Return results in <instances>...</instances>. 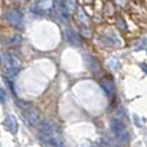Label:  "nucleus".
<instances>
[{
  "mask_svg": "<svg viewBox=\"0 0 147 147\" xmlns=\"http://www.w3.org/2000/svg\"><path fill=\"white\" fill-rule=\"evenodd\" d=\"M39 134H40V140L43 141L45 145H48L51 147H63V143H62L61 138H59L56 127H54L53 123L49 121V120L43 121Z\"/></svg>",
  "mask_w": 147,
  "mask_h": 147,
  "instance_id": "1",
  "label": "nucleus"
},
{
  "mask_svg": "<svg viewBox=\"0 0 147 147\" xmlns=\"http://www.w3.org/2000/svg\"><path fill=\"white\" fill-rule=\"evenodd\" d=\"M18 106L22 110V116L30 127H36L40 124V111L38 107L27 102H18Z\"/></svg>",
  "mask_w": 147,
  "mask_h": 147,
  "instance_id": "2",
  "label": "nucleus"
},
{
  "mask_svg": "<svg viewBox=\"0 0 147 147\" xmlns=\"http://www.w3.org/2000/svg\"><path fill=\"white\" fill-rule=\"evenodd\" d=\"M21 67H22V63H21V59L17 54L8 53L3 57V69H4L5 75L13 78L20 72Z\"/></svg>",
  "mask_w": 147,
  "mask_h": 147,
  "instance_id": "3",
  "label": "nucleus"
},
{
  "mask_svg": "<svg viewBox=\"0 0 147 147\" xmlns=\"http://www.w3.org/2000/svg\"><path fill=\"white\" fill-rule=\"evenodd\" d=\"M110 128H111L112 133L116 136L117 141L120 143H128L130 140V134L127 130V127L124 125V123L119 119H112L110 123Z\"/></svg>",
  "mask_w": 147,
  "mask_h": 147,
  "instance_id": "4",
  "label": "nucleus"
},
{
  "mask_svg": "<svg viewBox=\"0 0 147 147\" xmlns=\"http://www.w3.org/2000/svg\"><path fill=\"white\" fill-rule=\"evenodd\" d=\"M5 18H7L8 22H9L12 26H14V27H17V28L22 27L23 16H22V13H21L18 9H16V8H12V9L8 10V12L5 13Z\"/></svg>",
  "mask_w": 147,
  "mask_h": 147,
  "instance_id": "5",
  "label": "nucleus"
},
{
  "mask_svg": "<svg viewBox=\"0 0 147 147\" xmlns=\"http://www.w3.org/2000/svg\"><path fill=\"white\" fill-rule=\"evenodd\" d=\"M52 8H53V3H52V0H41V1L36 3V4L34 5L32 10H35L36 13H40V14H43V13L51 12Z\"/></svg>",
  "mask_w": 147,
  "mask_h": 147,
  "instance_id": "6",
  "label": "nucleus"
},
{
  "mask_svg": "<svg viewBox=\"0 0 147 147\" xmlns=\"http://www.w3.org/2000/svg\"><path fill=\"white\" fill-rule=\"evenodd\" d=\"M4 127L7 128L8 132H10L12 134H16L18 132V123L13 115H8L4 119Z\"/></svg>",
  "mask_w": 147,
  "mask_h": 147,
  "instance_id": "7",
  "label": "nucleus"
},
{
  "mask_svg": "<svg viewBox=\"0 0 147 147\" xmlns=\"http://www.w3.org/2000/svg\"><path fill=\"white\" fill-rule=\"evenodd\" d=\"M76 10V0H63L62 3V14L69 16Z\"/></svg>",
  "mask_w": 147,
  "mask_h": 147,
  "instance_id": "8",
  "label": "nucleus"
},
{
  "mask_svg": "<svg viewBox=\"0 0 147 147\" xmlns=\"http://www.w3.org/2000/svg\"><path fill=\"white\" fill-rule=\"evenodd\" d=\"M99 84H101V86L105 89V92H106L109 96H114V93H115V85H114V83H112L110 79H107V78L101 79Z\"/></svg>",
  "mask_w": 147,
  "mask_h": 147,
  "instance_id": "9",
  "label": "nucleus"
},
{
  "mask_svg": "<svg viewBox=\"0 0 147 147\" xmlns=\"http://www.w3.org/2000/svg\"><path fill=\"white\" fill-rule=\"evenodd\" d=\"M102 39L106 41V44H109V45H111V47H117V45H120L119 38H117L115 34H112V32L103 35V38H102Z\"/></svg>",
  "mask_w": 147,
  "mask_h": 147,
  "instance_id": "10",
  "label": "nucleus"
},
{
  "mask_svg": "<svg viewBox=\"0 0 147 147\" xmlns=\"http://www.w3.org/2000/svg\"><path fill=\"white\" fill-rule=\"evenodd\" d=\"M78 22L83 26V28H89V18L81 9H79L78 12Z\"/></svg>",
  "mask_w": 147,
  "mask_h": 147,
  "instance_id": "11",
  "label": "nucleus"
},
{
  "mask_svg": "<svg viewBox=\"0 0 147 147\" xmlns=\"http://www.w3.org/2000/svg\"><path fill=\"white\" fill-rule=\"evenodd\" d=\"M5 43L9 47H17L22 43V38H21L20 35H12V36H9V38H7Z\"/></svg>",
  "mask_w": 147,
  "mask_h": 147,
  "instance_id": "12",
  "label": "nucleus"
},
{
  "mask_svg": "<svg viewBox=\"0 0 147 147\" xmlns=\"http://www.w3.org/2000/svg\"><path fill=\"white\" fill-rule=\"evenodd\" d=\"M66 39L67 41H69L70 44H72V45H79V40H78V35H76L74 31L71 30H66Z\"/></svg>",
  "mask_w": 147,
  "mask_h": 147,
  "instance_id": "13",
  "label": "nucleus"
},
{
  "mask_svg": "<svg viewBox=\"0 0 147 147\" xmlns=\"http://www.w3.org/2000/svg\"><path fill=\"white\" fill-rule=\"evenodd\" d=\"M5 98H7V94H5L4 89L0 86V103H4V102H5Z\"/></svg>",
  "mask_w": 147,
  "mask_h": 147,
  "instance_id": "14",
  "label": "nucleus"
}]
</instances>
